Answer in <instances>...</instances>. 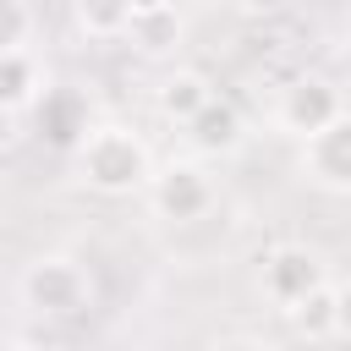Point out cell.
I'll use <instances>...</instances> for the list:
<instances>
[{
	"label": "cell",
	"mask_w": 351,
	"mask_h": 351,
	"mask_svg": "<svg viewBox=\"0 0 351 351\" xmlns=\"http://www.w3.org/2000/svg\"><path fill=\"white\" fill-rule=\"evenodd\" d=\"M154 148L143 132L121 126V121H93V132L77 143L71 154V170L88 192L99 197H143L148 176H154Z\"/></svg>",
	"instance_id": "obj_1"
},
{
	"label": "cell",
	"mask_w": 351,
	"mask_h": 351,
	"mask_svg": "<svg viewBox=\"0 0 351 351\" xmlns=\"http://www.w3.org/2000/svg\"><path fill=\"white\" fill-rule=\"evenodd\" d=\"M16 291H22V302H27L38 318H49V324H71V318H82V313L93 307V296H99L88 263L71 258V252H38V258L22 269Z\"/></svg>",
	"instance_id": "obj_2"
},
{
	"label": "cell",
	"mask_w": 351,
	"mask_h": 351,
	"mask_svg": "<svg viewBox=\"0 0 351 351\" xmlns=\"http://www.w3.org/2000/svg\"><path fill=\"white\" fill-rule=\"evenodd\" d=\"M143 197H148L154 219H165V225H197V219L214 214L219 181H214L208 159H165V165H154Z\"/></svg>",
	"instance_id": "obj_3"
},
{
	"label": "cell",
	"mask_w": 351,
	"mask_h": 351,
	"mask_svg": "<svg viewBox=\"0 0 351 351\" xmlns=\"http://www.w3.org/2000/svg\"><path fill=\"white\" fill-rule=\"evenodd\" d=\"M346 110V88L335 82V77H324V71H302V77H291L285 88H280V104H274V126L285 132V137H313V132H324L335 115Z\"/></svg>",
	"instance_id": "obj_4"
},
{
	"label": "cell",
	"mask_w": 351,
	"mask_h": 351,
	"mask_svg": "<svg viewBox=\"0 0 351 351\" xmlns=\"http://www.w3.org/2000/svg\"><path fill=\"white\" fill-rule=\"evenodd\" d=\"M318 285H329V269H324V258H318L307 241H280V247H269L263 263H258V291H263V302H274L280 313L296 307L302 296H313Z\"/></svg>",
	"instance_id": "obj_5"
},
{
	"label": "cell",
	"mask_w": 351,
	"mask_h": 351,
	"mask_svg": "<svg viewBox=\"0 0 351 351\" xmlns=\"http://www.w3.org/2000/svg\"><path fill=\"white\" fill-rule=\"evenodd\" d=\"M27 115H33L38 143H49V148H60V154H77V143L93 132L88 93H82V88H66V82H49Z\"/></svg>",
	"instance_id": "obj_6"
},
{
	"label": "cell",
	"mask_w": 351,
	"mask_h": 351,
	"mask_svg": "<svg viewBox=\"0 0 351 351\" xmlns=\"http://www.w3.org/2000/svg\"><path fill=\"white\" fill-rule=\"evenodd\" d=\"M302 176L318 192H351V110H340L324 132L302 137Z\"/></svg>",
	"instance_id": "obj_7"
},
{
	"label": "cell",
	"mask_w": 351,
	"mask_h": 351,
	"mask_svg": "<svg viewBox=\"0 0 351 351\" xmlns=\"http://www.w3.org/2000/svg\"><path fill=\"white\" fill-rule=\"evenodd\" d=\"M181 137H186L192 159H230V154H241V143H247V121H241L236 99L214 93L192 121H181Z\"/></svg>",
	"instance_id": "obj_8"
},
{
	"label": "cell",
	"mask_w": 351,
	"mask_h": 351,
	"mask_svg": "<svg viewBox=\"0 0 351 351\" xmlns=\"http://www.w3.org/2000/svg\"><path fill=\"white\" fill-rule=\"evenodd\" d=\"M44 88H49V77H44V66H38L33 49L0 55V115H27Z\"/></svg>",
	"instance_id": "obj_9"
},
{
	"label": "cell",
	"mask_w": 351,
	"mask_h": 351,
	"mask_svg": "<svg viewBox=\"0 0 351 351\" xmlns=\"http://www.w3.org/2000/svg\"><path fill=\"white\" fill-rule=\"evenodd\" d=\"M214 99V82L203 77V71H192V66H176V71H165L159 77V88H154V110L165 115V121H192L203 104Z\"/></svg>",
	"instance_id": "obj_10"
},
{
	"label": "cell",
	"mask_w": 351,
	"mask_h": 351,
	"mask_svg": "<svg viewBox=\"0 0 351 351\" xmlns=\"http://www.w3.org/2000/svg\"><path fill=\"white\" fill-rule=\"evenodd\" d=\"M181 33H186V22H181L176 5H165V11H143V16H132V27H126V38H132L137 55H170V49L181 44Z\"/></svg>",
	"instance_id": "obj_11"
},
{
	"label": "cell",
	"mask_w": 351,
	"mask_h": 351,
	"mask_svg": "<svg viewBox=\"0 0 351 351\" xmlns=\"http://www.w3.org/2000/svg\"><path fill=\"white\" fill-rule=\"evenodd\" d=\"M71 16H77V27L88 33V38H126V27H132V5L126 0H71Z\"/></svg>",
	"instance_id": "obj_12"
},
{
	"label": "cell",
	"mask_w": 351,
	"mask_h": 351,
	"mask_svg": "<svg viewBox=\"0 0 351 351\" xmlns=\"http://www.w3.org/2000/svg\"><path fill=\"white\" fill-rule=\"evenodd\" d=\"M285 318H291V329H302L307 340L335 335V291H329V285H318L313 296H302L296 307H285Z\"/></svg>",
	"instance_id": "obj_13"
},
{
	"label": "cell",
	"mask_w": 351,
	"mask_h": 351,
	"mask_svg": "<svg viewBox=\"0 0 351 351\" xmlns=\"http://www.w3.org/2000/svg\"><path fill=\"white\" fill-rule=\"evenodd\" d=\"M33 27H38L33 0H0V55L33 49Z\"/></svg>",
	"instance_id": "obj_14"
},
{
	"label": "cell",
	"mask_w": 351,
	"mask_h": 351,
	"mask_svg": "<svg viewBox=\"0 0 351 351\" xmlns=\"http://www.w3.org/2000/svg\"><path fill=\"white\" fill-rule=\"evenodd\" d=\"M329 291H335V335L351 340V274H346L340 285H329Z\"/></svg>",
	"instance_id": "obj_15"
},
{
	"label": "cell",
	"mask_w": 351,
	"mask_h": 351,
	"mask_svg": "<svg viewBox=\"0 0 351 351\" xmlns=\"http://www.w3.org/2000/svg\"><path fill=\"white\" fill-rule=\"evenodd\" d=\"M208 351H274V346L258 340V335H225V340H214Z\"/></svg>",
	"instance_id": "obj_16"
},
{
	"label": "cell",
	"mask_w": 351,
	"mask_h": 351,
	"mask_svg": "<svg viewBox=\"0 0 351 351\" xmlns=\"http://www.w3.org/2000/svg\"><path fill=\"white\" fill-rule=\"evenodd\" d=\"M0 351H60V346H49V340H33V335H22V340H5Z\"/></svg>",
	"instance_id": "obj_17"
},
{
	"label": "cell",
	"mask_w": 351,
	"mask_h": 351,
	"mask_svg": "<svg viewBox=\"0 0 351 351\" xmlns=\"http://www.w3.org/2000/svg\"><path fill=\"white\" fill-rule=\"evenodd\" d=\"M335 71H340V77H335V82H340V88H346V93H351V38H346V49H340V66H335Z\"/></svg>",
	"instance_id": "obj_18"
},
{
	"label": "cell",
	"mask_w": 351,
	"mask_h": 351,
	"mask_svg": "<svg viewBox=\"0 0 351 351\" xmlns=\"http://www.w3.org/2000/svg\"><path fill=\"white\" fill-rule=\"evenodd\" d=\"M132 5V16H143V11H165V5H176V0H126Z\"/></svg>",
	"instance_id": "obj_19"
}]
</instances>
